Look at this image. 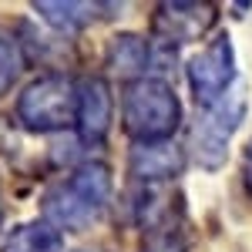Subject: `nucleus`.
Here are the masks:
<instances>
[{"label": "nucleus", "instance_id": "9d476101", "mask_svg": "<svg viewBox=\"0 0 252 252\" xmlns=\"http://www.w3.org/2000/svg\"><path fill=\"white\" fill-rule=\"evenodd\" d=\"M61 249V232L51 222H27L10 232L3 242V252H58Z\"/></svg>", "mask_w": 252, "mask_h": 252}, {"label": "nucleus", "instance_id": "39448f33", "mask_svg": "<svg viewBox=\"0 0 252 252\" xmlns=\"http://www.w3.org/2000/svg\"><path fill=\"white\" fill-rule=\"evenodd\" d=\"M232 78H235V54H232V40L229 37H215L189 64V84H192L195 101L202 108H212L229 94Z\"/></svg>", "mask_w": 252, "mask_h": 252}, {"label": "nucleus", "instance_id": "7ed1b4c3", "mask_svg": "<svg viewBox=\"0 0 252 252\" xmlns=\"http://www.w3.org/2000/svg\"><path fill=\"white\" fill-rule=\"evenodd\" d=\"M17 118L31 131H58L78 118V84L64 74L37 78L17 101Z\"/></svg>", "mask_w": 252, "mask_h": 252}, {"label": "nucleus", "instance_id": "f03ea898", "mask_svg": "<svg viewBox=\"0 0 252 252\" xmlns=\"http://www.w3.org/2000/svg\"><path fill=\"white\" fill-rule=\"evenodd\" d=\"M121 118H125V131L135 141H168L172 131L178 128L182 104L165 81L141 78L128 84Z\"/></svg>", "mask_w": 252, "mask_h": 252}, {"label": "nucleus", "instance_id": "20e7f679", "mask_svg": "<svg viewBox=\"0 0 252 252\" xmlns=\"http://www.w3.org/2000/svg\"><path fill=\"white\" fill-rule=\"evenodd\" d=\"M242 115H246V94H242V88H235V91H229L219 104L205 108V115L195 121L189 148H192V158L202 168L215 172V168L225 161L229 138H232V131L239 128Z\"/></svg>", "mask_w": 252, "mask_h": 252}, {"label": "nucleus", "instance_id": "ddd939ff", "mask_svg": "<svg viewBox=\"0 0 252 252\" xmlns=\"http://www.w3.org/2000/svg\"><path fill=\"white\" fill-rule=\"evenodd\" d=\"M141 252H185V239L172 229H161V232H152L148 242L141 246Z\"/></svg>", "mask_w": 252, "mask_h": 252}, {"label": "nucleus", "instance_id": "9b49d317", "mask_svg": "<svg viewBox=\"0 0 252 252\" xmlns=\"http://www.w3.org/2000/svg\"><path fill=\"white\" fill-rule=\"evenodd\" d=\"M34 10L58 31H78V27L94 20L97 3H51V0H40V3H34Z\"/></svg>", "mask_w": 252, "mask_h": 252}, {"label": "nucleus", "instance_id": "423d86ee", "mask_svg": "<svg viewBox=\"0 0 252 252\" xmlns=\"http://www.w3.org/2000/svg\"><path fill=\"white\" fill-rule=\"evenodd\" d=\"M212 24V3H161L155 14V34L165 44H189V40H198Z\"/></svg>", "mask_w": 252, "mask_h": 252}, {"label": "nucleus", "instance_id": "0eeeda50", "mask_svg": "<svg viewBox=\"0 0 252 252\" xmlns=\"http://www.w3.org/2000/svg\"><path fill=\"white\" fill-rule=\"evenodd\" d=\"M111 88L101 78H81L78 81V131L84 141H101L111 128Z\"/></svg>", "mask_w": 252, "mask_h": 252}, {"label": "nucleus", "instance_id": "f257e3e1", "mask_svg": "<svg viewBox=\"0 0 252 252\" xmlns=\"http://www.w3.org/2000/svg\"><path fill=\"white\" fill-rule=\"evenodd\" d=\"M108 198H111V172H108V165L91 161V165H81L78 172H71L61 185L47 192L44 219L54 229L81 232L104 212Z\"/></svg>", "mask_w": 252, "mask_h": 252}, {"label": "nucleus", "instance_id": "2eb2a0df", "mask_svg": "<svg viewBox=\"0 0 252 252\" xmlns=\"http://www.w3.org/2000/svg\"><path fill=\"white\" fill-rule=\"evenodd\" d=\"M0 215H3V209H0Z\"/></svg>", "mask_w": 252, "mask_h": 252}, {"label": "nucleus", "instance_id": "f8f14e48", "mask_svg": "<svg viewBox=\"0 0 252 252\" xmlns=\"http://www.w3.org/2000/svg\"><path fill=\"white\" fill-rule=\"evenodd\" d=\"M20 67H24V58H20V47L10 37L0 34V94L17 81Z\"/></svg>", "mask_w": 252, "mask_h": 252}, {"label": "nucleus", "instance_id": "1a4fd4ad", "mask_svg": "<svg viewBox=\"0 0 252 252\" xmlns=\"http://www.w3.org/2000/svg\"><path fill=\"white\" fill-rule=\"evenodd\" d=\"M108 64L118 74H141L152 64V47L141 37H135V34H121L108 47Z\"/></svg>", "mask_w": 252, "mask_h": 252}, {"label": "nucleus", "instance_id": "6e6552de", "mask_svg": "<svg viewBox=\"0 0 252 252\" xmlns=\"http://www.w3.org/2000/svg\"><path fill=\"white\" fill-rule=\"evenodd\" d=\"M128 165H131V175L141 182H161V178H175L185 168V155L172 141H138L131 148Z\"/></svg>", "mask_w": 252, "mask_h": 252}, {"label": "nucleus", "instance_id": "4468645a", "mask_svg": "<svg viewBox=\"0 0 252 252\" xmlns=\"http://www.w3.org/2000/svg\"><path fill=\"white\" fill-rule=\"evenodd\" d=\"M246 185H249V192H252V145H249V152H246Z\"/></svg>", "mask_w": 252, "mask_h": 252}]
</instances>
